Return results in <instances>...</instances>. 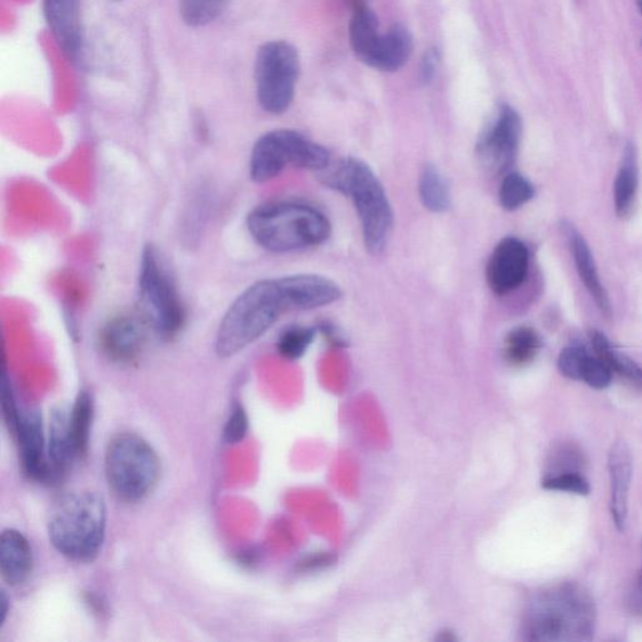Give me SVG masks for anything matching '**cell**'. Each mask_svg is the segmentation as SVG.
<instances>
[{"mask_svg":"<svg viewBox=\"0 0 642 642\" xmlns=\"http://www.w3.org/2000/svg\"><path fill=\"white\" fill-rule=\"evenodd\" d=\"M281 278L264 279L236 296L216 332L215 350L231 358L267 334L281 316L292 311Z\"/></svg>","mask_w":642,"mask_h":642,"instance_id":"obj_1","label":"cell"},{"mask_svg":"<svg viewBox=\"0 0 642 642\" xmlns=\"http://www.w3.org/2000/svg\"><path fill=\"white\" fill-rule=\"evenodd\" d=\"M596 608L590 593L576 583H562L543 591L529 608V640L558 642L590 640L595 630Z\"/></svg>","mask_w":642,"mask_h":642,"instance_id":"obj_5","label":"cell"},{"mask_svg":"<svg viewBox=\"0 0 642 642\" xmlns=\"http://www.w3.org/2000/svg\"><path fill=\"white\" fill-rule=\"evenodd\" d=\"M293 310L326 307L342 298V291L333 280L320 275H288L281 278Z\"/></svg>","mask_w":642,"mask_h":642,"instance_id":"obj_14","label":"cell"},{"mask_svg":"<svg viewBox=\"0 0 642 642\" xmlns=\"http://www.w3.org/2000/svg\"><path fill=\"white\" fill-rule=\"evenodd\" d=\"M34 569V552L27 537L17 529L8 528L0 539V573L10 586L28 580Z\"/></svg>","mask_w":642,"mask_h":642,"instance_id":"obj_16","label":"cell"},{"mask_svg":"<svg viewBox=\"0 0 642 642\" xmlns=\"http://www.w3.org/2000/svg\"><path fill=\"white\" fill-rule=\"evenodd\" d=\"M420 197L425 208L432 213H445L451 206V192L444 176L435 166L424 167L420 178Z\"/></svg>","mask_w":642,"mask_h":642,"instance_id":"obj_25","label":"cell"},{"mask_svg":"<svg viewBox=\"0 0 642 642\" xmlns=\"http://www.w3.org/2000/svg\"><path fill=\"white\" fill-rule=\"evenodd\" d=\"M532 184L519 174L504 176L500 189V203L504 210L515 211L534 197Z\"/></svg>","mask_w":642,"mask_h":642,"instance_id":"obj_29","label":"cell"},{"mask_svg":"<svg viewBox=\"0 0 642 642\" xmlns=\"http://www.w3.org/2000/svg\"><path fill=\"white\" fill-rule=\"evenodd\" d=\"M349 3L352 8H356L361 4H365L364 0H349Z\"/></svg>","mask_w":642,"mask_h":642,"instance_id":"obj_38","label":"cell"},{"mask_svg":"<svg viewBox=\"0 0 642 642\" xmlns=\"http://www.w3.org/2000/svg\"><path fill=\"white\" fill-rule=\"evenodd\" d=\"M583 455L579 449L572 445H562L551 453L549 471L544 477L564 475V473H581Z\"/></svg>","mask_w":642,"mask_h":642,"instance_id":"obj_30","label":"cell"},{"mask_svg":"<svg viewBox=\"0 0 642 642\" xmlns=\"http://www.w3.org/2000/svg\"><path fill=\"white\" fill-rule=\"evenodd\" d=\"M11 435L17 441L26 476L38 482H50L42 416L37 411H21Z\"/></svg>","mask_w":642,"mask_h":642,"instance_id":"obj_12","label":"cell"},{"mask_svg":"<svg viewBox=\"0 0 642 642\" xmlns=\"http://www.w3.org/2000/svg\"><path fill=\"white\" fill-rule=\"evenodd\" d=\"M437 61L438 57L435 51L425 53L421 68V76L424 84H428L433 76H435Z\"/></svg>","mask_w":642,"mask_h":642,"instance_id":"obj_35","label":"cell"},{"mask_svg":"<svg viewBox=\"0 0 642 642\" xmlns=\"http://www.w3.org/2000/svg\"><path fill=\"white\" fill-rule=\"evenodd\" d=\"M104 475L118 500L136 503L146 499L156 488L160 462L146 439L136 433H118L108 441Z\"/></svg>","mask_w":642,"mask_h":642,"instance_id":"obj_6","label":"cell"},{"mask_svg":"<svg viewBox=\"0 0 642 642\" xmlns=\"http://www.w3.org/2000/svg\"><path fill=\"white\" fill-rule=\"evenodd\" d=\"M381 37L380 22L371 8L367 3L352 8L349 38L352 51L361 62L367 64L371 59Z\"/></svg>","mask_w":642,"mask_h":642,"instance_id":"obj_20","label":"cell"},{"mask_svg":"<svg viewBox=\"0 0 642 642\" xmlns=\"http://www.w3.org/2000/svg\"><path fill=\"white\" fill-rule=\"evenodd\" d=\"M106 529V502L92 491L62 496L48 519V536L53 548L78 564H90L99 557Z\"/></svg>","mask_w":642,"mask_h":642,"instance_id":"obj_3","label":"cell"},{"mask_svg":"<svg viewBox=\"0 0 642 642\" xmlns=\"http://www.w3.org/2000/svg\"><path fill=\"white\" fill-rule=\"evenodd\" d=\"M589 355L580 347H568L558 357V369L568 380L582 381L586 360Z\"/></svg>","mask_w":642,"mask_h":642,"instance_id":"obj_32","label":"cell"},{"mask_svg":"<svg viewBox=\"0 0 642 642\" xmlns=\"http://www.w3.org/2000/svg\"><path fill=\"white\" fill-rule=\"evenodd\" d=\"M50 28L64 51L76 53L79 46V13L77 0H43Z\"/></svg>","mask_w":642,"mask_h":642,"instance_id":"obj_19","label":"cell"},{"mask_svg":"<svg viewBox=\"0 0 642 642\" xmlns=\"http://www.w3.org/2000/svg\"><path fill=\"white\" fill-rule=\"evenodd\" d=\"M93 416V397L90 391L80 390L68 414L69 437L77 460H85L90 451Z\"/></svg>","mask_w":642,"mask_h":642,"instance_id":"obj_21","label":"cell"},{"mask_svg":"<svg viewBox=\"0 0 642 642\" xmlns=\"http://www.w3.org/2000/svg\"><path fill=\"white\" fill-rule=\"evenodd\" d=\"M230 2L231 0H179V11L184 24L201 28L218 21Z\"/></svg>","mask_w":642,"mask_h":642,"instance_id":"obj_27","label":"cell"},{"mask_svg":"<svg viewBox=\"0 0 642 642\" xmlns=\"http://www.w3.org/2000/svg\"><path fill=\"white\" fill-rule=\"evenodd\" d=\"M0 605H2V608H0V625H3L7 619L8 605H10V600H8L5 593H3L2 600H0Z\"/></svg>","mask_w":642,"mask_h":642,"instance_id":"obj_37","label":"cell"},{"mask_svg":"<svg viewBox=\"0 0 642 642\" xmlns=\"http://www.w3.org/2000/svg\"><path fill=\"white\" fill-rule=\"evenodd\" d=\"M542 486L549 491H558L588 496L591 492L589 480L581 473H564V475L544 477Z\"/></svg>","mask_w":642,"mask_h":642,"instance_id":"obj_31","label":"cell"},{"mask_svg":"<svg viewBox=\"0 0 642 642\" xmlns=\"http://www.w3.org/2000/svg\"><path fill=\"white\" fill-rule=\"evenodd\" d=\"M582 381L593 389H605L612 384L613 369L599 357H590L586 360Z\"/></svg>","mask_w":642,"mask_h":642,"instance_id":"obj_33","label":"cell"},{"mask_svg":"<svg viewBox=\"0 0 642 642\" xmlns=\"http://www.w3.org/2000/svg\"><path fill=\"white\" fill-rule=\"evenodd\" d=\"M528 270V251L516 237H505L489 258L486 269L488 286L497 295L516 291L524 283Z\"/></svg>","mask_w":642,"mask_h":642,"instance_id":"obj_13","label":"cell"},{"mask_svg":"<svg viewBox=\"0 0 642 642\" xmlns=\"http://www.w3.org/2000/svg\"><path fill=\"white\" fill-rule=\"evenodd\" d=\"M142 314L160 339L172 341L187 323V308L166 260L154 245L143 247L139 268Z\"/></svg>","mask_w":642,"mask_h":642,"instance_id":"obj_7","label":"cell"},{"mask_svg":"<svg viewBox=\"0 0 642 642\" xmlns=\"http://www.w3.org/2000/svg\"><path fill=\"white\" fill-rule=\"evenodd\" d=\"M248 234L264 251L287 254L325 243L332 224L318 208L295 201H269L246 218Z\"/></svg>","mask_w":642,"mask_h":642,"instance_id":"obj_2","label":"cell"},{"mask_svg":"<svg viewBox=\"0 0 642 642\" xmlns=\"http://www.w3.org/2000/svg\"><path fill=\"white\" fill-rule=\"evenodd\" d=\"M638 190L635 149L629 144L625 150L622 165L615 182V205L620 216L629 214Z\"/></svg>","mask_w":642,"mask_h":642,"instance_id":"obj_23","label":"cell"},{"mask_svg":"<svg viewBox=\"0 0 642 642\" xmlns=\"http://www.w3.org/2000/svg\"><path fill=\"white\" fill-rule=\"evenodd\" d=\"M68 414L63 408H59L53 411L51 416L50 433H48L47 439L50 482L63 479L72 463L77 460L69 437Z\"/></svg>","mask_w":642,"mask_h":642,"instance_id":"obj_17","label":"cell"},{"mask_svg":"<svg viewBox=\"0 0 642 642\" xmlns=\"http://www.w3.org/2000/svg\"><path fill=\"white\" fill-rule=\"evenodd\" d=\"M314 338L316 329L291 325L280 333L277 349L284 359L298 360L307 352Z\"/></svg>","mask_w":642,"mask_h":642,"instance_id":"obj_28","label":"cell"},{"mask_svg":"<svg viewBox=\"0 0 642 642\" xmlns=\"http://www.w3.org/2000/svg\"><path fill=\"white\" fill-rule=\"evenodd\" d=\"M328 187L342 192L356 207L365 248L380 255L388 244L395 223L382 182L372 168L356 158L343 159L324 176Z\"/></svg>","mask_w":642,"mask_h":642,"instance_id":"obj_4","label":"cell"},{"mask_svg":"<svg viewBox=\"0 0 642 642\" xmlns=\"http://www.w3.org/2000/svg\"><path fill=\"white\" fill-rule=\"evenodd\" d=\"M569 240H572V246L574 252V258L577 265V270L583 280L586 287L589 288L592 298L595 299L599 309L604 312L605 316H609L612 307L604 286H602L595 262L590 252L588 244L583 237L573 229H569Z\"/></svg>","mask_w":642,"mask_h":642,"instance_id":"obj_22","label":"cell"},{"mask_svg":"<svg viewBox=\"0 0 642 642\" xmlns=\"http://www.w3.org/2000/svg\"><path fill=\"white\" fill-rule=\"evenodd\" d=\"M149 329L151 325L142 312H120L110 318L99 336L103 355L115 363H132L146 344Z\"/></svg>","mask_w":642,"mask_h":642,"instance_id":"obj_11","label":"cell"},{"mask_svg":"<svg viewBox=\"0 0 642 642\" xmlns=\"http://www.w3.org/2000/svg\"><path fill=\"white\" fill-rule=\"evenodd\" d=\"M540 348L539 334L532 328L518 326L505 338L503 356L511 365H526L531 363Z\"/></svg>","mask_w":642,"mask_h":642,"instance_id":"obj_24","label":"cell"},{"mask_svg":"<svg viewBox=\"0 0 642 642\" xmlns=\"http://www.w3.org/2000/svg\"><path fill=\"white\" fill-rule=\"evenodd\" d=\"M629 605L633 614L642 616V574L639 575L635 588L631 592Z\"/></svg>","mask_w":642,"mask_h":642,"instance_id":"obj_36","label":"cell"},{"mask_svg":"<svg viewBox=\"0 0 642 642\" xmlns=\"http://www.w3.org/2000/svg\"><path fill=\"white\" fill-rule=\"evenodd\" d=\"M300 61L298 51L285 40L264 43L255 60L256 98L270 115H283L292 106Z\"/></svg>","mask_w":642,"mask_h":642,"instance_id":"obj_9","label":"cell"},{"mask_svg":"<svg viewBox=\"0 0 642 642\" xmlns=\"http://www.w3.org/2000/svg\"><path fill=\"white\" fill-rule=\"evenodd\" d=\"M640 574H642V569H641V573Z\"/></svg>","mask_w":642,"mask_h":642,"instance_id":"obj_41","label":"cell"},{"mask_svg":"<svg viewBox=\"0 0 642 642\" xmlns=\"http://www.w3.org/2000/svg\"><path fill=\"white\" fill-rule=\"evenodd\" d=\"M638 8L640 13L642 14V0H638Z\"/></svg>","mask_w":642,"mask_h":642,"instance_id":"obj_39","label":"cell"},{"mask_svg":"<svg viewBox=\"0 0 642 642\" xmlns=\"http://www.w3.org/2000/svg\"><path fill=\"white\" fill-rule=\"evenodd\" d=\"M591 341L598 357L604 360L613 372L619 373L637 387H642V368L635 361L617 352L606 336L600 332H593Z\"/></svg>","mask_w":642,"mask_h":642,"instance_id":"obj_26","label":"cell"},{"mask_svg":"<svg viewBox=\"0 0 642 642\" xmlns=\"http://www.w3.org/2000/svg\"><path fill=\"white\" fill-rule=\"evenodd\" d=\"M412 52L411 34L400 24H396L388 30V34L382 35L367 64L369 67L383 72H396L411 59Z\"/></svg>","mask_w":642,"mask_h":642,"instance_id":"obj_18","label":"cell"},{"mask_svg":"<svg viewBox=\"0 0 642 642\" xmlns=\"http://www.w3.org/2000/svg\"><path fill=\"white\" fill-rule=\"evenodd\" d=\"M248 419L243 406L232 407L227 424L223 428V440L229 445L240 444L247 435Z\"/></svg>","mask_w":642,"mask_h":642,"instance_id":"obj_34","label":"cell"},{"mask_svg":"<svg viewBox=\"0 0 642 642\" xmlns=\"http://www.w3.org/2000/svg\"><path fill=\"white\" fill-rule=\"evenodd\" d=\"M608 472L612 480V501L609 510L614 524L624 531L628 519V502L632 479V455L624 440L615 441L608 453Z\"/></svg>","mask_w":642,"mask_h":642,"instance_id":"obj_15","label":"cell"},{"mask_svg":"<svg viewBox=\"0 0 642 642\" xmlns=\"http://www.w3.org/2000/svg\"><path fill=\"white\" fill-rule=\"evenodd\" d=\"M110 2H119V0H110Z\"/></svg>","mask_w":642,"mask_h":642,"instance_id":"obj_40","label":"cell"},{"mask_svg":"<svg viewBox=\"0 0 642 642\" xmlns=\"http://www.w3.org/2000/svg\"><path fill=\"white\" fill-rule=\"evenodd\" d=\"M288 166L324 171L331 166V155L320 144L293 130H274L260 136L248 163L252 180L256 183L274 180Z\"/></svg>","mask_w":642,"mask_h":642,"instance_id":"obj_8","label":"cell"},{"mask_svg":"<svg viewBox=\"0 0 642 642\" xmlns=\"http://www.w3.org/2000/svg\"><path fill=\"white\" fill-rule=\"evenodd\" d=\"M522 134L516 110L503 104L496 119L477 142V157L489 174H503L515 163Z\"/></svg>","mask_w":642,"mask_h":642,"instance_id":"obj_10","label":"cell"}]
</instances>
